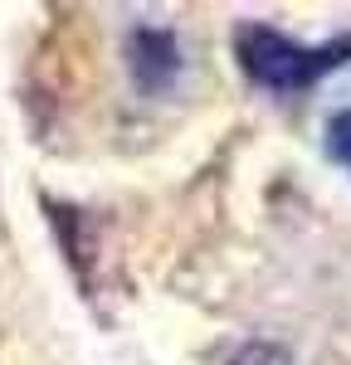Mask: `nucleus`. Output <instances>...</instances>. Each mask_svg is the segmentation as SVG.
Masks as SVG:
<instances>
[{
  "label": "nucleus",
  "instance_id": "obj_1",
  "mask_svg": "<svg viewBox=\"0 0 351 365\" xmlns=\"http://www.w3.org/2000/svg\"><path fill=\"white\" fill-rule=\"evenodd\" d=\"M234 54L254 83L273 88V93H302L322 73L351 63V34H337L322 49H307V44H292L288 34H278L268 25H244L234 34Z\"/></svg>",
  "mask_w": 351,
  "mask_h": 365
},
{
  "label": "nucleus",
  "instance_id": "obj_2",
  "mask_svg": "<svg viewBox=\"0 0 351 365\" xmlns=\"http://www.w3.org/2000/svg\"><path fill=\"white\" fill-rule=\"evenodd\" d=\"M327 151H332L337 166L351 170V108H342V113L327 122Z\"/></svg>",
  "mask_w": 351,
  "mask_h": 365
}]
</instances>
